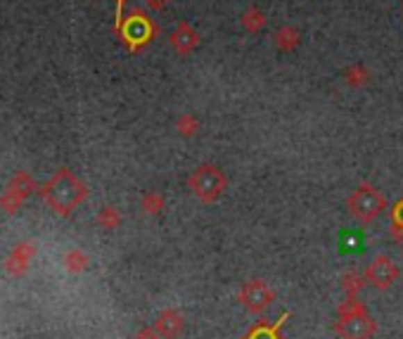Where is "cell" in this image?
<instances>
[{"instance_id": "11", "label": "cell", "mask_w": 403, "mask_h": 339, "mask_svg": "<svg viewBox=\"0 0 403 339\" xmlns=\"http://www.w3.org/2000/svg\"><path fill=\"white\" fill-rule=\"evenodd\" d=\"M176 129H178V133L181 135H195L197 133V129H199V122L192 117V114H183V117L176 122Z\"/></svg>"}, {"instance_id": "9", "label": "cell", "mask_w": 403, "mask_h": 339, "mask_svg": "<svg viewBox=\"0 0 403 339\" xmlns=\"http://www.w3.org/2000/svg\"><path fill=\"white\" fill-rule=\"evenodd\" d=\"M368 81H370V69L363 65H354L344 72V83L351 85V88H361V85H365Z\"/></svg>"}, {"instance_id": "13", "label": "cell", "mask_w": 403, "mask_h": 339, "mask_svg": "<svg viewBox=\"0 0 403 339\" xmlns=\"http://www.w3.org/2000/svg\"><path fill=\"white\" fill-rule=\"evenodd\" d=\"M169 3H171V0H145V5H147L149 10H154V13H159V10H164Z\"/></svg>"}, {"instance_id": "14", "label": "cell", "mask_w": 403, "mask_h": 339, "mask_svg": "<svg viewBox=\"0 0 403 339\" xmlns=\"http://www.w3.org/2000/svg\"><path fill=\"white\" fill-rule=\"evenodd\" d=\"M124 3L126 0H117V24L121 22V10H124Z\"/></svg>"}, {"instance_id": "1", "label": "cell", "mask_w": 403, "mask_h": 339, "mask_svg": "<svg viewBox=\"0 0 403 339\" xmlns=\"http://www.w3.org/2000/svg\"><path fill=\"white\" fill-rule=\"evenodd\" d=\"M117 31L126 48H129L131 53H138V50H142L145 45H149L154 38H157L159 26L154 24L142 10L135 8L126 17H121V22L117 24Z\"/></svg>"}, {"instance_id": "4", "label": "cell", "mask_w": 403, "mask_h": 339, "mask_svg": "<svg viewBox=\"0 0 403 339\" xmlns=\"http://www.w3.org/2000/svg\"><path fill=\"white\" fill-rule=\"evenodd\" d=\"M199 41L202 38H199L197 28H195L192 24H188V22H181V24L174 28V33L169 36V45L181 57H188L199 45Z\"/></svg>"}, {"instance_id": "12", "label": "cell", "mask_w": 403, "mask_h": 339, "mask_svg": "<svg viewBox=\"0 0 403 339\" xmlns=\"http://www.w3.org/2000/svg\"><path fill=\"white\" fill-rule=\"evenodd\" d=\"M145 209L149 211V214H154V211L161 209V197H159V195H149V197L145 199Z\"/></svg>"}, {"instance_id": "2", "label": "cell", "mask_w": 403, "mask_h": 339, "mask_svg": "<svg viewBox=\"0 0 403 339\" xmlns=\"http://www.w3.org/2000/svg\"><path fill=\"white\" fill-rule=\"evenodd\" d=\"M188 188L192 190L195 197H199L202 202H216L218 197L226 190V176L211 164H202L192 171V176L188 178Z\"/></svg>"}, {"instance_id": "10", "label": "cell", "mask_w": 403, "mask_h": 339, "mask_svg": "<svg viewBox=\"0 0 403 339\" xmlns=\"http://www.w3.org/2000/svg\"><path fill=\"white\" fill-rule=\"evenodd\" d=\"M391 235H394L396 242L403 240V199H399L391 209Z\"/></svg>"}, {"instance_id": "8", "label": "cell", "mask_w": 403, "mask_h": 339, "mask_svg": "<svg viewBox=\"0 0 403 339\" xmlns=\"http://www.w3.org/2000/svg\"><path fill=\"white\" fill-rule=\"evenodd\" d=\"M242 26H245V31H249V33H258L263 26H266V15H263L256 5H252V8H247L245 15H242Z\"/></svg>"}, {"instance_id": "5", "label": "cell", "mask_w": 403, "mask_h": 339, "mask_svg": "<svg viewBox=\"0 0 403 339\" xmlns=\"http://www.w3.org/2000/svg\"><path fill=\"white\" fill-rule=\"evenodd\" d=\"M396 275H399V268H396V263L384 254L375 256V261L368 266V280H370L375 287H389L396 280Z\"/></svg>"}, {"instance_id": "6", "label": "cell", "mask_w": 403, "mask_h": 339, "mask_svg": "<svg viewBox=\"0 0 403 339\" xmlns=\"http://www.w3.org/2000/svg\"><path fill=\"white\" fill-rule=\"evenodd\" d=\"M242 301H245L252 311H258V308H263L270 301L268 287L263 283H258V280H254V283H247L245 290H242Z\"/></svg>"}, {"instance_id": "7", "label": "cell", "mask_w": 403, "mask_h": 339, "mask_svg": "<svg viewBox=\"0 0 403 339\" xmlns=\"http://www.w3.org/2000/svg\"><path fill=\"white\" fill-rule=\"evenodd\" d=\"M273 41H275V45H278L280 53H292V50L299 48V43H302V36H299V31H297L295 26L285 24V26H280L278 31H275Z\"/></svg>"}, {"instance_id": "3", "label": "cell", "mask_w": 403, "mask_h": 339, "mask_svg": "<svg viewBox=\"0 0 403 339\" xmlns=\"http://www.w3.org/2000/svg\"><path fill=\"white\" fill-rule=\"evenodd\" d=\"M347 206H349L351 216H354L359 223H372L377 218L379 211L387 206V199H384L382 192L375 190L372 185L363 183L359 190H354L349 195Z\"/></svg>"}]
</instances>
